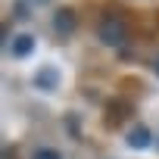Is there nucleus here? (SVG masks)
Returning <instances> with one entry per match:
<instances>
[{"label":"nucleus","mask_w":159,"mask_h":159,"mask_svg":"<svg viewBox=\"0 0 159 159\" xmlns=\"http://www.w3.org/2000/svg\"><path fill=\"white\" fill-rule=\"evenodd\" d=\"M53 28H56L59 34H69V31L75 28V13H72V10H59V13L53 16Z\"/></svg>","instance_id":"nucleus-4"},{"label":"nucleus","mask_w":159,"mask_h":159,"mask_svg":"<svg viewBox=\"0 0 159 159\" xmlns=\"http://www.w3.org/2000/svg\"><path fill=\"white\" fill-rule=\"evenodd\" d=\"M128 147H134V150H143V147H150V131H147L143 125L131 128V131H128Z\"/></svg>","instance_id":"nucleus-5"},{"label":"nucleus","mask_w":159,"mask_h":159,"mask_svg":"<svg viewBox=\"0 0 159 159\" xmlns=\"http://www.w3.org/2000/svg\"><path fill=\"white\" fill-rule=\"evenodd\" d=\"M28 3H34V7H44V3H50V0H28Z\"/></svg>","instance_id":"nucleus-7"},{"label":"nucleus","mask_w":159,"mask_h":159,"mask_svg":"<svg viewBox=\"0 0 159 159\" xmlns=\"http://www.w3.org/2000/svg\"><path fill=\"white\" fill-rule=\"evenodd\" d=\"M34 159H59V153L47 147V150H38V153H34Z\"/></svg>","instance_id":"nucleus-6"},{"label":"nucleus","mask_w":159,"mask_h":159,"mask_svg":"<svg viewBox=\"0 0 159 159\" xmlns=\"http://www.w3.org/2000/svg\"><path fill=\"white\" fill-rule=\"evenodd\" d=\"M156 75H159V59H156Z\"/></svg>","instance_id":"nucleus-8"},{"label":"nucleus","mask_w":159,"mask_h":159,"mask_svg":"<svg viewBox=\"0 0 159 159\" xmlns=\"http://www.w3.org/2000/svg\"><path fill=\"white\" fill-rule=\"evenodd\" d=\"M34 84H38L41 91H56V88H59V69H56V66H44V69L34 75Z\"/></svg>","instance_id":"nucleus-2"},{"label":"nucleus","mask_w":159,"mask_h":159,"mask_svg":"<svg viewBox=\"0 0 159 159\" xmlns=\"http://www.w3.org/2000/svg\"><path fill=\"white\" fill-rule=\"evenodd\" d=\"M97 34H100V41H103L106 47H119V44H125L128 28H125V22H122L119 16H106V19H100Z\"/></svg>","instance_id":"nucleus-1"},{"label":"nucleus","mask_w":159,"mask_h":159,"mask_svg":"<svg viewBox=\"0 0 159 159\" xmlns=\"http://www.w3.org/2000/svg\"><path fill=\"white\" fill-rule=\"evenodd\" d=\"M10 50H13V56H19V59H25V56H31V50H34V38L31 34H16L13 38V44H10Z\"/></svg>","instance_id":"nucleus-3"}]
</instances>
